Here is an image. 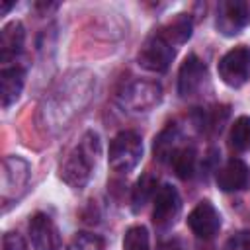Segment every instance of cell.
<instances>
[{
  "label": "cell",
  "mask_w": 250,
  "mask_h": 250,
  "mask_svg": "<svg viewBox=\"0 0 250 250\" xmlns=\"http://www.w3.org/2000/svg\"><path fill=\"white\" fill-rule=\"evenodd\" d=\"M98 156H100V137L98 133L88 131L61 164L62 182L76 189L84 188L90 180V174H92V168L96 166Z\"/></svg>",
  "instance_id": "obj_1"
},
{
  "label": "cell",
  "mask_w": 250,
  "mask_h": 250,
  "mask_svg": "<svg viewBox=\"0 0 250 250\" xmlns=\"http://www.w3.org/2000/svg\"><path fill=\"white\" fill-rule=\"evenodd\" d=\"M143 156V141L135 131H121L109 143V166L115 172H131Z\"/></svg>",
  "instance_id": "obj_2"
},
{
  "label": "cell",
  "mask_w": 250,
  "mask_h": 250,
  "mask_svg": "<svg viewBox=\"0 0 250 250\" xmlns=\"http://www.w3.org/2000/svg\"><path fill=\"white\" fill-rule=\"evenodd\" d=\"M219 76L230 88H240L250 76V49L240 45L230 49L219 61Z\"/></svg>",
  "instance_id": "obj_3"
},
{
  "label": "cell",
  "mask_w": 250,
  "mask_h": 250,
  "mask_svg": "<svg viewBox=\"0 0 250 250\" xmlns=\"http://www.w3.org/2000/svg\"><path fill=\"white\" fill-rule=\"evenodd\" d=\"M172 59H174V49L160 33L150 35L143 43V47L137 55L139 64L150 72H164L170 66Z\"/></svg>",
  "instance_id": "obj_4"
},
{
  "label": "cell",
  "mask_w": 250,
  "mask_h": 250,
  "mask_svg": "<svg viewBox=\"0 0 250 250\" xmlns=\"http://www.w3.org/2000/svg\"><path fill=\"white\" fill-rule=\"evenodd\" d=\"M160 86L154 82H131L119 96V104L129 111H148L160 102Z\"/></svg>",
  "instance_id": "obj_5"
},
{
  "label": "cell",
  "mask_w": 250,
  "mask_h": 250,
  "mask_svg": "<svg viewBox=\"0 0 250 250\" xmlns=\"http://www.w3.org/2000/svg\"><path fill=\"white\" fill-rule=\"evenodd\" d=\"M250 23V6L242 0H227L219 4L217 12V29L230 37L240 33Z\"/></svg>",
  "instance_id": "obj_6"
},
{
  "label": "cell",
  "mask_w": 250,
  "mask_h": 250,
  "mask_svg": "<svg viewBox=\"0 0 250 250\" xmlns=\"http://www.w3.org/2000/svg\"><path fill=\"white\" fill-rule=\"evenodd\" d=\"M180 209H182V199H180V193L176 191V188H172L168 184L158 188V191L154 195V209H152L154 225L160 229L174 225V221L180 215Z\"/></svg>",
  "instance_id": "obj_7"
},
{
  "label": "cell",
  "mask_w": 250,
  "mask_h": 250,
  "mask_svg": "<svg viewBox=\"0 0 250 250\" xmlns=\"http://www.w3.org/2000/svg\"><path fill=\"white\" fill-rule=\"evenodd\" d=\"M188 227L191 229V232L197 236V238H213L221 227V217H219V211L213 207V203L209 201H201L197 203L191 213L188 215Z\"/></svg>",
  "instance_id": "obj_8"
},
{
  "label": "cell",
  "mask_w": 250,
  "mask_h": 250,
  "mask_svg": "<svg viewBox=\"0 0 250 250\" xmlns=\"http://www.w3.org/2000/svg\"><path fill=\"white\" fill-rule=\"evenodd\" d=\"M29 236L35 250H59L61 234L53 219L45 213H35L29 219Z\"/></svg>",
  "instance_id": "obj_9"
},
{
  "label": "cell",
  "mask_w": 250,
  "mask_h": 250,
  "mask_svg": "<svg viewBox=\"0 0 250 250\" xmlns=\"http://www.w3.org/2000/svg\"><path fill=\"white\" fill-rule=\"evenodd\" d=\"M205 74H207L205 62L197 55H188L186 61L180 66V72H178V92H180V96L182 98L193 96L201 88V84L205 80Z\"/></svg>",
  "instance_id": "obj_10"
},
{
  "label": "cell",
  "mask_w": 250,
  "mask_h": 250,
  "mask_svg": "<svg viewBox=\"0 0 250 250\" xmlns=\"http://www.w3.org/2000/svg\"><path fill=\"white\" fill-rule=\"evenodd\" d=\"M29 180V164L20 156H8L2 164V195H16Z\"/></svg>",
  "instance_id": "obj_11"
},
{
  "label": "cell",
  "mask_w": 250,
  "mask_h": 250,
  "mask_svg": "<svg viewBox=\"0 0 250 250\" xmlns=\"http://www.w3.org/2000/svg\"><path fill=\"white\" fill-rule=\"evenodd\" d=\"M217 186L223 191H242L250 188V168L240 158H230L217 172Z\"/></svg>",
  "instance_id": "obj_12"
},
{
  "label": "cell",
  "mask_w": 250,
  "mask_h": 250,
  "mask_svg": "<svg viewBox=\"0 0 250 250\" xmlns=\"http://www.w3.org/2000/svg\"><path fill=\"white\" fill-rule=\"evenodd\" d=\"M25 31L20 21H10L0 31V61L8 62L10 59L18 57L23 49Z\"/></svg>",
  "instance_id": "obj_13"
},
{
  "label": "cell",
  "mask_w": 250,
  "mask_h": 250,
  "mask_svg": "<svg viewBox=\"0 0 250 250\" xmlns=\"http://www.w3.org/2000/svg\"><path fill=\"white\" fill-rule=\"evenodd\" d=\"M25 82V70L21 66H4L0 72V92L2 107H10L21 94Z\"/></svg>",
  "instance_id": "obj_14"
},
{
  "label": "cell",
  "mask_w": 250,
  "mask_h": 250,
  "mask_svg": "<svg viewBox=\"0 0 250 250\" xmlns=\"http://www.w3.org/2000/svg\"><path fill=\"white\" fill-rule=\"evenodd\" d=\"M172 47L182 45L191 37V20L188 14H176L174 20H170L160 31H158Z\"/></svg>",
  "instance_id": "obj_15"
},
{
  "label": "cell",
  "mask_w": 250,
  "mask_h": 250,
  "mask_svg": "<svg viewBox=\"0 0 250 250\" xmlns=\"http://www.w3.org/2000/svg\"><path fill=\"white\" fill-rule=\"evenodd\" d=\"M178 141H180V131H178V125L170 123L166 129L160 131V135L154 139V156L160 160V162H170L174 152L180 148L178 146Z\"/></svg>",
  "instance_id": "obj_16"
},
{
  "label": "cell",
  "mask_w": 250,
  "mask_h": 250,
  "mask_svg": "<svg viewBox=\"0 0 250 250\" xmlns=\"http://www.w3.org/2000/svg\"><path fill=\"white\" fill-rule=\"evenodd\" d=\"M170 164L174 166V172L178 178H182V180L191 178L193 170H195V148L191 145H182L174 152Z\"/></svg>",
  "instance_id": "obj_17"
},
{
  "label": "cell",
  "mask_w": 250,
  "mask_h": 250,
  "mask_svg": "<svg viewBox=\"0 0 250 250\" xmlns=\"http://www.w3.org/2000/svg\"><path fill=\"white\" fill-rule=\"evenodd\" d=\"M229 145L236 152L250 150V117L248 115H240L232 123L229 133Z\"/></svg>",
  "instance_id": "obj_18"
},
{
  "label": "cell",
  "mask_w": 250,
  "mask_h": 250,
  "mask_svg": "<svg viewBox=\"0 0 250 250\" xmlns=\"http://www.w3.org/2000/svg\"><path fill=\"white\" fill-rule=\"evenodd\" d=\"M154 191H156V178H154L152 174H143V176L137 180V184H135V188H133V193H131L133 209L139 211V209L150 199V195H152Z\"/></svg>",
  "instance_id": "obj_19"
},
{
  "label": "cell",
  "mask_w": 250,
  "mask_h": 250,
  "mask_svg": "<svg viewBox=\"0 0 250 250\" xmlns=\"http://www.w3.org/2000/svg\"><path fill=\"white\" fill-rule=\"evenodd\" d=\"M123 250H148V230L143 225H135L125 232Z\"/></svg>",
  "instance_id": "obj_20"
},
{
  "label": "cell",
  "mask_w": 250,
  "mask_h": 250,
  "mask_svg": "<svg viewBox=\"0 0 250 250\" xmlns=\"http://www.w3.org/2000/svg\"><path fill=\"white\" fill-rule=\"evenodd\" d=\"M68 250H104V238L92 232H78L70 240Z\"/></svg>",
  "instance_id": "obj_21"
},
{
  "label": "cell",
  "mask_w": 250,
  "mask_h": 250,
  "mask_svg": "<svg viewBox=\"0 0 250 250\" xmlns=\"http://www.w3.org/2000/svg\"><path fill=\"white\" fill-rule=\"evenodd\" d=\"M2 250H27V246L18 232H6L2 236Z\"/></svg>",
  "instance_id": "obj_22"
},
{
  "label": "cell",
  "mask_w": 250,
  "mask_h": 250,
  "mask_svg": "<svg viewBox=\"0 0 250 250\" xmlns=\"http://www.w3.org/2000/svg\"><path fill=\"white\" fill-rule=\"evenodd\" d=\"M229 250H250V234L240 232L229 240Z\"/></svg>",
  "instance_id": "obj_23"
},
{
  "label": "cell",
  "mask_w": 250,
  "mask_h": 250,
  "mask_svg": "<svg viewBox=\"0 0 250 250\" xmlns=\"http://www.w3.org/2000/svg\"><path fill=\"white\" fill-rule=\"evenodd\" d=\"M12 6H14V2H2V8H0V16H4V14H6V12L12 8Z\"/></svg>",
  "instance_id": "obj_24"
}]
</instances>
